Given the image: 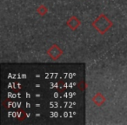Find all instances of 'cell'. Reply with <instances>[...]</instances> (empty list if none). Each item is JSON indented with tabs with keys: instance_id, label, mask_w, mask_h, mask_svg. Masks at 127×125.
Masks as SVG:
<instances>
[{
	"instance_id": "cell-1",
	"label": "cell",
	"mask_w": 127,
	"mask_h": 125,
	"mask_svg": "<svg viewBox=\"0 0 127 125\" xmlns=\"http://www.w3.org/2000/svg\"><path fill=\"white\" fill-rule=\"evenodd\" d=\"M39 12H40V14L41 15H44V13L46 12V11H47V9H46L45 7H44V6H41L40 8H39Z\"/></svg>"
}]
</instances>
